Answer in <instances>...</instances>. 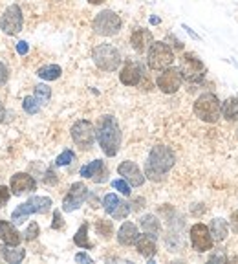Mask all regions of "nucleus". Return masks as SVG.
<instances>
[{
  "label": "nucleus",
  "instance_id": "1",
  "mask_svg": "<svg viewBox=\"0 0 238 264\" xmlns=\"http://www.w3.org/2000/svg\"><path fill=\"white\" fill-rule=\"evenodd\" d=\"M96 138L106 156H115L121 147V130L114 116H103L96 128Z\"/></svg>",
  "mask_w": 238,
  "mask_h": 264
},
{
  "label": "nucleus",
  "instance_id": "2",
  "mask_svg": "<svg viewBox=\"0 0 238 264\" xmlns=\"http://www.w3.org/2000/svg\"><path fill=\"white\" fill-rule=\"evenodd\" d=\"M174 165V154L169 147L165 145H158L151 150L148 160L145 164V176H148L151 180L158 182V180H163L165 174L169 173Z\"/></svg>",
  "mask_w": 238,
  "mask_h": 264
},
{
  "label": "nucleus",
  "instance_id": "3",
  "mask_svg": "<svg viewBox=\"0 0 238 264\" xmlns=\"http://www.w3.org/2000/svg\"><path fill=\"white\" fill-rule=\"evenodd\" d=\"M51 205H53V202H51V198H48V196H32L29 200L20 204L17 209L11 213V220L17 224H22L24 220L33 213L46 215L51 209Z\"/></svg>",
  "mask_w": 238,
  "mask_h": 264
},
{
  "label": "nucleus",
  "instance_id": "4",
  "mask_svg": "<svg viewBox=\"0 0 238 264\" xmlns=\"http://www.w3.org/2000/svg\"><path fill=\"white\" fill-rule=\"evenodd\" d=\"M194 114L207 123H216L222 114V105L215 94H201L194 103Z\"/></svg>",
  "mask_w": 238,
  "mask_h": 264
},
{
  "label": "nucleus",
  "instance_id": "5",
  "mask_svg": "<svg viewBox=\"0 0 238 264\" xmlns=\"http://www.w3.org/2000/svg\"><path fill=\"white\" fill-rule=\"evenodd\" d=\"M92 57H94L97 68L105 70V72H114L121 64V54L112 44H99L97 48H94Z\"/></svg>",
  "mask_w": 238,
  "mask_h": 264
},
{
  "label": "nucleus",
  "instance_id": "6",
  "mask_svg": "<svg viewBox=\"0 0 238 264\" xmlns=\"http://www.w3.org/2000/svg\"><path fill=\"white\" fill-rule=\"evenodd\" d=\"M174 63V51L170 50V46L167 42H152L148 48V66L152 70H165L172 66Z\"/></svg>",
  "mask_w": 238,
  "mask_h": 264
},
{
  "label": "nucleus",
  "instance_id": "7",
  "mask_svg": "<svg viewBox=\"0 0 238 264\" xmlns=\"http://www.w3.org/2000/svg\"><path fill=\"white\" fill-rule=\"evenodd\" d=\"M121 30V18H119L117 13L110 11V9H105L101 11L96 18H94V32L101 37H112L115 33H119Z\"/></svg>",
  "mask_w": 238,
  "mask_h": 264
},
{
  "label": "nucleus",
  "instance_id": "8",
  "mask_svg": "<svg viewBox=\"0 0 238 264\" xmlns=\"http://www.w3.org/2000/svg\"><path fill=\"white\" fill-rule=\"evenodd\" d=\"M72 140L73 143L82 150H90L96 141V128L90 121L81 119L72 127Z\"/></svg>",
  "mask_w": 238,
  "mask_h": 264
},
{
  "label": "nucleus",
  "instance_id": "9",
  "mask_svg": "<svg viewBox=\"0 0 238 264\" xmlns=\"http://www.w3.org/2000/svg\"><path fill=\"white\" fill-rule=\"evenodd\" d=\"M180 70H182V75L187 81L191 83H198L203 79L205 75V66L201 64V61L198 59L194 54H185L182 57V64H180Z\"/></svg>",
  "mask_w": 238,
  "mask_h": 264
},
{
  "label": "nucleus",
  "instance_id": "10",
  "mask_svg": "<svg viewBox=\"0 0 238 264\" xmlns=\"http://www.w3.org/2000/svg\"><path fill=\"white\" fill-rule=\"evenodd\" d=\"M22 11L17 4L9 6L4 11L2 18H0V30L6 33V35H17L20 30H22Z\"/></svg>",
  "mask_w": 238,
  "mask_h": 264
},
{
  "label": "nucleus",
  "instance_id": "11",
  "mask_svg": "<svg viewBox=\"0 0 238 264\" xmlns=\"http://www.w3.org/2000/svg\"><path fill=\"white\" fill-rule=\"evenodd\" d=\"M182 81H183V75H182V70L180 68H174V66H169V68L161 70V73L158 75L156 83H158V88L165 94H174V92H178V88L182 87Z\"/></svg>",
  "mask_w": 238,
  "mask_h": 264
},
{
  "label": "nucleus",
  "instance_id": "12",
  "mask_svg": "<svg viewBox=\"0 0 238 264\" xmlns=\"http://www.w3.org/2000/svg\"><path fill=\"white\" fill-rule=\"evenodd\" d=\"M88 198V189L86 186L82 182H75L72 187H70L68 195L64 196L63 200V209L66 211V213H70V211H75L79 209L82 205V202Z\"/></svg>",
  "mask_w": 238,
  "mask_h": 264
},
{
  "label": "nucleus",
  "instance_id": "13",
  "mask_svg": "<svg viewBox=\"0 0 238 264\" xmlns=\"http://www.w3.org/2000/svg\"><path fill=\"white\" fill-rule=\"evenodd\" d=\"M191 242L192 248L200 251V253L209 251L213 248V235H211L209 228L203 226V224H194L191 228Z\"/></svg>",
  "mask_w": 238,
  "mask_h": 264
},
{
  "label": "nucleus",
  "instance_id": "14",
  "mask_svg": "<svg viewBox=\"0 0 238 264\" xmlns=\"http://www.w3.org/2000/svg\"><path fill=\"white\" fill-rule=\"evenodd\" d=\"M103 207H105L106 213L112 215L115 220L127 219L128 213H130V204L123 202L117 195H114V193H108V195L103 198Z\"/></svg>",
  "mask_w": 238,
  "mask_h": 264
},
{
  "label": "nucleus",
  "instance_id": "15",
  "mask_svg": "<svg viewBox=\"0 0 238 264\" xmlns=\"http://www.w3.org/2000/svg\"><path fill=\"white\" fill-rule=\"evenodd\" d=\"M141 77H143V66L141 63H137V61H128V63H125L123 70L119 73L121 83L127 85V87H137L139 81H141Z\"/></svg>",
  "mask_w": 238,
  "mask_h": 264
},
{
  "label": "nucleus",
  "instance_id": "16",
  "mask_svg": "<svg viewBox=\"0 0 238 264\" xmlns=\"http://www.w3.org/2000/svg\"><path fill=\"white\" fill-rule=\"evenodd\" d=\"M81 176L84 178H92L94 182L103 183L108 180V169H106L105 162L103 160H94L90 164L82 165L81 167Z\"/></svg>",
  "mask_w": 238,
  "mask_h": 264
},
{
  "label": "nucleus",
  "instance_id": "17",
  "mask_svg": "<svg viewBox=\"0 0 238 264\" xmlns=\"http://www.w3.org/2000/svg\"><path fill=\"white\" fill-rule=\"evenodd\" d=\"M9 189L13 195H24V193H32L37 189V182L35 178L29 176L27 173H17L11 176V182H9Z\"/></svg>",
  "mask_w": 238,
  "mask_h": 264
},
{
  "label": "nucleus",
  "instance_id": "18",
  "mask_svg": "<svg viewBox=\"0 0 238 264\" xmlns=\"http://www.w3.org/2000/svg\"><path fill=\"white\" fill-rule=\"evenodd\" d=\"M117 173L134 187L143 186V182H145V176H143L141 169L137 167L134 162H123V164L117 167Z\"/></svg>",
  "mask_w": 238,
  "mask_h": 264
},
{
  "label": "nucleus",
  "instance_id": "19",
  "mask_svg": "<svg viewBox=\"0 0 238 264\" xmlns=\"http://www.w3.org/2000/svg\"><path fill=\"white\" fill-rule=\"evenodd\" d=\"M130 42H132V48L137 54H145V51H148V48H151V44L154 41H152V33L148 30L137 28V30H134L132 37H130Z\"/></svg>",
  "mask_w": 238,
  "mask_h": 264
},
{
  "label": "nucleus",
  "instance_id": "20",
  "mask_svg": "<svg viewBox=\"0 0 238 264\" xmlns=\"http://www.w3.org/2000/svg\"><path fill=\"white\" fill-rule=\"evenodd\" d=\"M20 233L17 231L13 224L8 220H0V241L4 244H11V246H18L20 244Z\"/></svg>",
  "mask_w": 238,
  "mask_h": 264
},
{
  "label": "nucleus",
  "instance_id": "21",
  "mask_svg": "<svg viewBox=\"0 0 238 264\" xmlns=\"http://www.w3.org/2000/svg\"><path fill=\"white\" fill-rule=\"evenodd\" d=\"M137 237H139V233H137L136 224L132 222H125L117 231V241L119 244H123V246H132V244H136Z\"/></svg>",
  "mask_w": 238,
  "mask_h": 264
},
{
  "label": "nucleus",
  "instance_id": "22",
  "mask_svg": "<svg viewBox=\"0 0 238 264\" xmlns=\"http://www.w3.org/2000/svg\"><path fill=\"white\" fill-rule=\"evenodd\" d=\"M0 253H2L6 262L9 264H18L26 257V250H22V248L18 246H11V244H2L0 246Z\"/></svg>",
  "mask_w": 238,
  "mask_h": 264
},
{
  "label": "nucleus",
  "instance_id": "23",
  "mask_svg": "<svg viewBox=\"0 0 238 264\" xmlns=\"http://www.w3.org/2000/svg\"><path fill=\"white\" fill-rule=\"evenodd\" d=\"M136 248H137V251H139L143 257H152L156 253L154 237H152V235H148V233H146V235H141V237H137Z\"/></svg>",
  "mask_w": 238,
  "mask_h": 264
},
{
  "label": "nucleus",
  "instance_id": "24",
  "mask_svg": "<svg viewBox=\"0 0 238 264\" xmlns=\"http://www.w3.org/2000/svg\"><path fill=\"white\" fill-rule=\"evenodd\" d=\"M139 224H141V229L145 233H148V235H152V237H158L161 231V224L160 220L156 219L154 215H145L141 220H139Z\"/></svg>",
  "mask_w": 238,
  "mask_h": 264
},
{
  "label": "nucleus",
  "instance_id": "25",
  "mask_svg": "<svg viewBox=\"0 0 238 264\" xmlns=\"http://www.w3.org/2000/svg\"><path fill=\"white\" fill-rule=\"evenodd\" d=\"M209 231H211V235H213V239H216V241H224V239L227 237V233H229V226H227L225 220L215 219L213 222H211Z\"/></svg>",
  "mask_w": 238,
  "mask_h": 264
},
{
  "label": "nucleus",
  "instance_id": "26",
  "mask_svg": "<svg viewBox=\"0 0 238 264\" xmlns=\"http://www.w3.org/2000/svg\"><path fill=\"white\" fill-rule=\"evenodd\" d=\"M61 73H63V70L57 64H48V66H42V68L37 70V75L44 81H55V79L61 77Z\"/></svg>",
  "mask_w": 238,
  "mask_h": 264
},
{
  "label": "nucleus",
  "instance_id": "27",
  "mask_svg": "<svg viewBox=\"0 0 238 264\" xmlns=\"http://www.w3.org/2000/svg\"><path fill=\"white\" fill-rule=\"evenodd\" d=\"M222 114L227 121H236L238 119V97H229L222 107Z\"/></svg>",
  "mask_w": 238,
  "mask_h": 264
},
{
  "label": "nucleus",
  "instance_id": "28",
  "mask_svg": "<svg viewBox=\"0 0 238 264\" xmlns=\"http://www.w3.org/2000/svg\"><path fill=\"white\" fill-rule=\"evenodd\" d=\"M73 242H75V246H79V248H84V250H92V244L90 241H88V224L84 222L79 228V231L75 233V237H73Z\"/></svg>",
  "mask_w": 238,
  "mask_h": 264
},
{
  "label": "nucleus",
  "instance_id": "29",
  "mask_svg": "<svg viewBox=\"0 0 238 264\" xmlns=\"http://www.w3.org/2000/svg\"><path fill=\"white\" fill-rule=\"evenodd\" d=\"M22 109L26 110L27 114H37L41 110V101L37 99L35 96H26L22 101Z\"/></svg>",
  "mask_w": 238,
  "mask_h": 264
},
{
  "label": "nucleus",
  "instance_id": "30",
  "mask_svg": "<svg viewBox=\"0 0 238 264\" xmlns=\"http://www.w3.org/2000/svg\"><path fill=\"white\" fill-rule=\"evenodd\" d=\"M96 229L103 239H110L112 237V233H114V226H112V222H110V220H105V219L97 220Z\"/></svg>",
  "mask_w": 238,
  "mask_h": 264
},
{
  "label": "nucleus",
  "instance_id": "31",
  "mask_svg": "<svg viewBox=\"0 0 238 264\" xmlns=\"http://www.w3.org/2000/svg\"><path fill=\"white\" fill-rule=\"evenodd\" d=\"M50 96H51L50 87H46V85H37V87H35V97L41 101V105L50 99Z\"/></svg>",
  "mask_w": 238,
  "mask_h": 264
},
{
  "label": "nucleus",
  "instance_id": "32",
  "mask_svg": "<svg viewBox=\"0 0 238 264\" xmlns=\"http://www.w3.org/2000/svg\"><path fill=\"white\" fill-rule=\"evenodd\" d=\"M75 160V154H73L72 150H64L63 154L57 156V160H55V165H59V167H63V165H70Z\"/></svg>",
  "mask_w": 238,
  "mask_h": 264
},
{
  "label": "nucleus",
  "instance_id": "33",
  "mask_svg": "<svg viewBox=\"0 0 238 264\" xmlns=\"http://www.w3.org/2000/svg\"><path fill=\"white\" fill-rule=\"evenodd\" d=\"M39 233H41V228H39V224L32 222L29 226H27V229L22 233V235H24V239H26V241H33V239L39 237Z\"/></svg>",
  "mask_w": 238,
  "mask_h": 264
},
{
  "label": "nucleus",
  "instance_id": "34",
  "mask_svg": "<svg viewBox=\"0 0 238 264\" xmlns=\"http://www.w3.org/2000/svg\"><path fill=\"white\" fill-rule=\"evenodd\" d=\"M112 187L117 189V191L121 193V195H125V196L130 195V183H128L125 178L123 180H114V182H112Z\"/></svg>",
  "mask_w": 238,
  "mask_h": 264
},
{
  "label": "nucleus",
  "instance_id": "35",
  "mask_svg": "<svg viewBox=\"0 0 238 264\" xmlns=\"http://www.w3.org/2000/svg\"><path fill=\"white\" fill-rule=\"evenodd\" d=\"M9 198H11V189L6 186H0V207H4L9 202Z\"/></svg>",
  "mask_w": 238,
  "mask_h": 264
},
{
  "label": "nucleus",
  "instance_id": "36",
  "mask_svg": "<svg viewBox=\"0 0 238 264\" xmlns=\"http://www.w3.org/2000/svg\"><path fill=\"white\" fill-rule=\"evenodd\" d=\"M51 229H64V222H63V219H61V211H55V213H53Z\"/></svg>",
  "mask_w": 238,
  "mask_h": 264
},
{
  "label": "nucleus",
  "instance_id": "37",
  "mask_svg": "<svg viewBox=\"0 0 238 264\" xmlns=\"http://www.w3.org/2000/svg\"><path fill=\"white\" fill-rule=\"evenodd\" d=\"M6 79H8V68H6L4 63H0V85L6 83Z\"/></svg>",
  "mask_w": 238,
  "mask_h": 264
},
{
  "label": "nucleus",
  "instance_id": "38",
  "mask_svg": "<svg viewBox=\"0 0 238 264\" xmlns=\"http://www.w3.org/2000/svg\"><path fill=\"white\" fill-rule=\"evenodd\" d=\"M231 228H233L234 233H238V211H234V213L231 215Z\"/></svg>",
  "mask_w": 238,
  "mask_h": 264
},
{
  "label": "nucleus",
  "instance_id": "39",
  "mask_svg": "<svg viewBox=\"0 0 238 264\" xmlns=\"http://www.w3.org/2000/svg\"><path fill=\"white\" fill-rule=\"evenodd\" d=\"M27 50H29V48H27V42L20 41V42H18V44H17V51H18V54H20V55H26V54H27Z\"/></svg>",
  "mask_w": 238,
  "mask_h": 264
},
{
  "label": "nucleus",
  "instance_id": "40",
  "mask_svg": "<svg viewBox=\"0 0 238 264\" xmlns=\"http://www.w3.org/2000/svg\"><path fill=\"white\" fill-rule=\"evenodd\" d=\"M75 260H77V262H92V257H88L86 253H77Z\"/></svg>",
  "mask_w": 238,
  "mask_h": 264
},
{
  "label": "nucleus",
  "instance_id": "41",
  "mask_svg": "<svg viewBox=\"0 0 238 264\" xmlns=\"http://www.w3.org/2000/svg\"><path fill=\"white\" fill-rule=\"evenodd\" d=\"M44 182H46V183H57V178H55V174L51 173V171H48V173H46Z\"/></svg>",
  "mask_w": 238,
  "mask_h": 264
},
{
  "label": "nucleus",
  "instance_id": "42",
  "mask_svg": "<svg viewBox=\"0 0 238 264\" xmlns=\"http://www.w3.org/2000/svg\"><path fill=\"white\" fill-rule=\"evenodd\" d=\"M4 116H6L4 105H2V103H0V123H2V119H4Z\"/></svg>",
  "mask_w": 238,
  "mask_h": 264
},
{
  "label": "nucleus",
  "instance_id": "43",
  "mask_svg": "<svg viewBox=\"0 0 238 264\" xmlns=\"http://www.w3.org/2000/svg\"><path fill=\"white\" fill-rule=\"evenodd\" d=\"M183 28H185V30H187V33H189V35L192 37V39H198V35H196V33H194V32H192L191 28H187V26H183Z\"/></svg>",
  "mask_w": 238,
  "mask_h": 264
},
{
  "label": "nucleus",
  "instance_id": "44",
  "mask_svg": "<svg viewBox=\"0 0 238 264\" xmlns=\"http://www.w3.org/2000/svg\"><path fill=\"white\" fill-rule=\"evenodd\" d=\"M90 4H103V2H106V0H88Z\"/></svg>",
  "mask_w": 238,
  "mask_h": 264
},
{
  "label": "nucleus",
  "instance_id": "45",
  "mask_svg": "<svg viewBox=\"0 0 238 264\" xmlns=\"http://www.w3.org/2000/svg\"><path fill=\"white\" fill-rule=\"evenodd\" d=\"M151 22L152 24H160V18H158V17H151Z\"/></svg>",
  "mask_w": 238,
  "mask_h": 264
}]
</instances>
